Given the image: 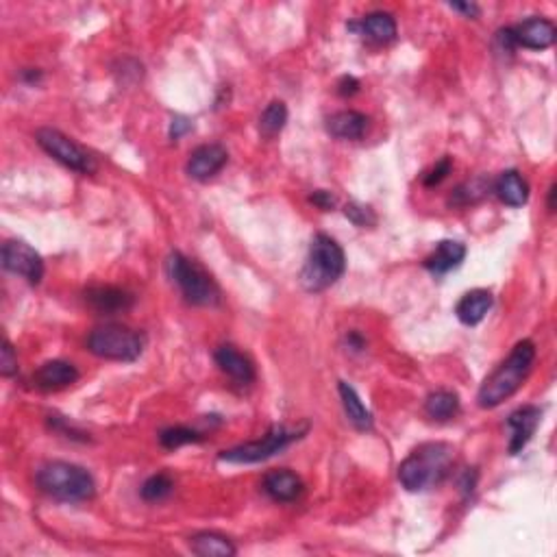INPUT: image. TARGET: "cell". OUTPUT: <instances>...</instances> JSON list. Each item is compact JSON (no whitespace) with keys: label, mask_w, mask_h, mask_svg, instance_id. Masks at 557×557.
Returning a JSON list of instances; mask_svg holds the SVG:
<instances>
[{"label":"cell","mask_w":557,"mask_h":557,"mask_svg":"<svg viewBox=\"0 0 557 557\" xmlns=\"http://www.w3.org/2000/svg\"><path fill=\"white\" fill-rule=\"evenodd\" d=\"M166 268L172 281L181 287V292H184L187 302H192V305L209 307L220 301L218 286L211 281V277L203 271V268L196 266V263L190 262L185 255H181V253H172V255L168 257Z\"/></svg>","instance_id":"cell-6"},{"label":"cell","mask_w":557,"mask_h":557,"mask_svg":"<svg viewBox=\"0 0 557 557\" xmlns=\"http://www.w3.org/2000/svg\"><path fill=\"white\" fill-rule=\"evenodd\" d=\"M494 192L510 208H522L530 199V185L518 170H506L494 181Z\"/></svg>","instance_id":"cell-19"},{"label":"cell","mask_w":557,"mask_h":557,"mask_svg":"<svg viewBox=\"0 0 557 557\" xmlns=\"http://www.w3.org/2000/svg\"><path fill=\"white\" fill-rule=\"evenodd\" d=\"M190 549L200 557H233L238 549L227 536L214 534V531H200L190 537Z\"/></svg>","instance_id":"cell-23"},{"label":"cell","mask_w":557,"mask_h":557,"mask_svg":"<svg viewBox=\"0 0 557 557\" xmlns=\"http://www.w3.org/2000/svg\"><path fill=\"white\" fill-rule=\"evenodd\" d=\"M216 364L220 366V371L227 373L233 381L238 383H251L255 379V368H253L251 359L247 355H242L233 347H220L214 355Z\"/></svg>","instance_id":"cell-18"},{"label":"cell","mask_w":557,"mask_h":557,"mask_svg":"<svg viewBox=\"0 0 557 557\" xmlns=\"http://www.w3.org/2000/svg\"><path fill=\"white\" fill-rule=\"evenodd\" d=\"M227 160V148L220 144H203L187 160V175L196 181H208L223 170Z\"/></svg>","instance_id":"cell-11"},{"label":"cell","mask_w":557,"mask_h":557,"mask_svg":"<svg viewBox=\"0 0 557 557\" xmlns=\"http://www.w3.org/2000/svg\"><path fill=\"white\" fill-rule=\"evenodd\" d=\"M263 490L271 498H275L278 503H290L296 501L302 492V482L296 473L292 470H272L263 477Z\"/></svg>","instance_id":"cell-13"},{"label":"cell","mask_w":557,"mask_h":557,"mask_svg":"<svg viewBox=\"0 0 557 557\" xmlns=\"http://www.w3.org/2000/svg\"><path fill=\"white\" fill-rule=\"evenodd\" d=\"M85 301L98 314H118V311H127L133 305V296L129 292L112 286L92 287V290L85 292Z\"/></svg>","instance_id":"cell-15"},{"label":"cell","mask_w":557,"mask_h":557,"mask_svg":"<svg viewBox=\"0 0 557 557\" xmlns=\"http://www.w3.org/2000/svg\"><path fill=\"white\" fill-rule=\"evenodd\" d=\"M35 139H37V144H40V146L48 153V155L52 157V160L64 163V166L70 168V170L83 172V175H92V172L96 170L94 157L90 155V153H85L79 144L72 142L68 136L57 131V129H51V127L40 129Z\"/></svg>","instance_id":"cell-8"},{"label":"cell","mask_w":557,"mask_h":557,"mask_svg":"<svg viewBox=\"0 0 557 557\" xmlns=\"http://www.w3.org/2000/svg\"><path fill=\"white\" fill-rule=\"evenodd\" d=\"M347 342H349V347H353V350H362L364 349V340H362V335L359 333H349V338H347Z\"/></svg>","instance_id":"cell-36"},{"label":"cell","mask_w":557,"mask_h":557,"mask_svg":"<svg viewBox=\"0 0 557 557\" xmlns=\"http://www.w3.org/2000/svg\"><path fill=\"white\" fill-rule=\"evenodd\" d=\"M449 7L455 9V12H462L464 16H468V18H477L479 16V7H477V4H473V3H451Z\"/></svg>","instance_id":"cell-35"},{"label":"cell","mask_w":557,"mask_h":557,"mask_svg":"<svg viewBox=\"0 0 557 557\" xmlns=\"http://www.w3.org/2000/svg\"><path fill=\"white\" fill-rule=\"evenodd\" d=\"M490 307H492V294L488 290H473L462 296V301L455 307V314H458L459 323L475 326L486 318Z\"/></svg>","instance_id":"cell-20"},{"label":"cell","mask_w":557,"mask_h":557,"mask_svg":"<svg viewBox=\"0 0 557 557\" xmlns=\"http://www.w3.org/2000/svg\"><path fill=\"white\" fill-rule=\"evenodd\" d=\"M466 257V247L462 242H455V239H442L435 247V251L425 259V268L431 275L440 277L451 272L453 268H458Z\"/></svg>","instance_id":"cell-16"},{"label":"cell","mask_w":557,"mask_h":557,"mask_svg":"<svg viewBox=\"0 0 557 557\" xmlns=\"http://www.w3.org/2000/svg\"><path fill=\"white\" fill-rule=\"evenodd\" d=\"M359 90V81L355 76H342L338 83V92L342 96H353Z\"/></svg>","instance_id":"cell-34"},{"label":"cell","mask_w":557,"mask_h":557,"mask_svg":"<svg viewBox=\"0 0 557 557\" xmlns=\"http://www.w3.org/2000/svg\"><path fill=\"white\" fill-rule=\"evenodd\" d=\"M425 410L434 420H449L459 412V398L455 392L438 390L427 396Z\"/></svg>","instance_id":"cell-24"},{"label":"cell","mask_w":557,"mask_h":557,"mask_svg":"<svg viewBox=\"0 0 557 557\" xmlns=\"http://www.w3.org/2000/svg\"><path fill=\"white\" fill-rule=\"evenodd\" d=\"M344 214H347V218L353 224H357V227L366 229V227H373V224H377V216H374V211L371 208H366V205L350 203L347 205V209H344Z\"/></svg>","instance_id":"cell-29"},{"label":"cell","mask_w":557,"mask_h":557,"mask_svg":"<svg viewBox=\"0 0 557 557\" xmlns=\"http://www.w3.org/2000/svg\"><path fill=\"white\" fill-rule=\"evenodd\" d=\"M350 31H357L359 35H366L374 44H388L396 37V22L390 13L374 12L368 13L359 24H349Z\"/></svg>","instance_id":"cell-17"},{"label":"cell","mask_w":557,"mask_h":557,"mask_svg":"<svg viewBox=\"0 0 557 557\" xmlns=\"http://www.w3.org/2000/svg\"><path fill=\"white\" fill-rule=\"evenodd\" d=\"M451 166H453V161H451V157H444V160H440L438 163H435V168L434 170H429L425 175V185L427 187H434V185H438V184H442V181L446 179V175H449L451 172Z\"/></svg>","instance_id":"cell-31"},{"label":"cell","mask_w":557,"mask_h":557,"mask_svg":"<svg viewBox=\"0 0 557 557\" xmlns=\"http://www.w3.org/2000/svg\"><path fill=\"white\" fill-rule=\"evenodd\" d=\"M79 379V371L72 366L70 362L64 359H52V362L42 364L40 371L35 373V386L42 390H61V388H68Z\"/></svg>","instance_id":"cell-14"},{"label":"cell","mask_w":557,"mask_h":557,"mask_svg":"<svg viewBox=\"0 0 557 557\" xmlns=\"http://www.w3.org/2000/svg\"><path fill=\"white\" fill-rule=\"evenodd\" d=\"M88 349L109 362H136L144 350V338L129 326L112 323L96 326L88 335Z\"/></svg>","instance_id":"cell-5"},{"label":"cell","mask_w":557,"mask_h":557,"mask_svg":"<svg viewBox=\"0 0 557 557\" xmlns=\"http://www.w3.org/2000/svg\"><path fill=\"white\" fill-rule=\"evenodd\" d=\"M310 200L311 203L316 205V208H320V209H331L335 205V196L331 194V192H326V190H316L314 194L310 196Z\"/></svg>","instance_id":"cell-33"},{"label":"cell","mask_w":557,"mask_h":557,"mask_svg":"<svg viewBox=\"0 0 557 557\" xmlns=\"http://www.w3.org/2000/svg\"><path fill=\"white\" fill-rule=\"evenodd\" d=\"M368 118L359 112H338L326 120V131L338 139H359L366 133Z\"/></svg>","instance_id":"cell-21"},{"label":"cell","mask_w":557,"mask_h":557,"mask_svg":"<svg viewBox=\"0 0 557 557\" xmlns=\"http://www.w3.org/2000/svg\"><path fill=\"white\" fill-rule=\"evenodd\" d=\"M347 268L342 247L329 235H314L310 244V255L301 271V286L307 292H323L333 286Z\"/></svg>","instance_id":"cell-4"},{"label":"cell","mask_w":557,"mask_h":557,"mask_svg":"<svg viewBox=\"0 0 557 557\" xmlns=\"http://www.w3.org/2000/svg\"><path fill=\"white\" fill-rule=\"evenodd\" d=\"M172 490H175V483H172V479L168 477L166 473H160V475H153L151 479H146L142 486V498L144 501H163L166 497H170Z\"/></svg>","instance_id":"cell-26"},{"label":"cell","mask_w":557,"mask_h":557,"mask_svg":"<svg viewBox=\"0 0 557 557\" xmlns=\"http://www.w3.org/2000/svg\"><path fill=\"white\" fill-rule=\"evenodd\" d=\"M555 194H557V187L553 184L549 190V211H555Z\"/></svg>","instance_id":"cell-37"},{"label":"cell","mask_w":557,"mask_h":557,"mask_svg":"<svg viewBox=\"0 0 557 557\" xmlns=\"http://www.w3.org/2000/svg\"><path fill=\"white\" fill-rule=\"evenodd\" d=\"M200 440H203V435L194 429H187V427H170V429H163L160 434L163 449H179V446L194 444Z\"/></svg>","instance_id":"cell-27"},{"label":"cell","mask_w":557,"mask_h":557,"mask_svg":"<svg viewBox=\"0 0 557 557\" xmlns=\"http://www.w3.org/2000/svg\"><path fill=\"white\" fill-rule=\"evenodd\" d=\"M340 398H342L344 412L350 425L357 431H371L373 429V414L368 412V407L364 405V401L355 392L353 386H349L347 381H340Z\"/></svg>","instance_id":"cell-22"},{"label":"cell","mask_w":557,"mask_h":557,"mask_svg":"<svg viewBox=\"0 0 557 557\" xmlns=\"http://www.w3.org/2000/svg\"><path fill=\"white\" fill-rule=\"evenodd\" d=\"M18 373V355L13 350L9 340H3V349H0V374L3 377H13Z\"/></svg>","instance_id":"cell-30"},{"label":"cell","mask_w":557,"mask_h":557,"mask_svg":"<svg viewBox=\"0 0 557 557\" xmlns=\"http://www.w3.org/2000/svg\"><path fill=\"white\" fill-rule=\"evenodd\" d=\"M35 483L48 497L64 503L88 501L94 497L96 483L92 475L70 462H48L35 473Z\"/></svg>","instance_id":"cell-3"},{"label":"cell","mask_w":557,"mask_h":557,"mask_svg":"<svg viewBox=\"0 0 557 557\" xmlns=\"http://www.w3.org/2000/svg\"><path fill=\"white\" fill-rule=\"evenodd\" d=\"M453 446L444 442H429L420 444L410 458L398 466V482L410 492H422L431 486H438L449 475L453 464Z\"/></svg>","instance_id":"cell-2"},{"label":"cell","mask_w":557,"mask_h":557,"mask_svg":"<svg viewBox=\"0 0 557 557\" xmlns=\"http://www.w3.org/2000/svg\"><path fill=\"white\" fill-rule=\"evenodd\" d=\"M0 262H3L4 271L24 277L31 286H37L44 277V262H42L40 253L20 239H9L3 244Z\"/></svg>","instance_id":"cell-9"},{"label":"cell","mask_w":557,"mask_h":557,"mask_svg":"<svg viewBox=\"0 0 557 557\" xmlns=\"http://www.w3.org/2000/svg\"><path fill=\"white\" fill-rule=\"evenodd\" d=\"M536 362V344L531 340H522L512 349L510 357L497 368L486 381L482 383L477 395V403L482 410H492L503 401L516 395L525 379L530 377Z\"/></svg>","instance_id":"cell-1"},{"label":"cell","mask_w":557,"mask_h":557,"mask_svg":"<svg viewBox=\"0 0 557 557\" xmlns=\"http://www.w3.org/2000/svg\"><path fill=\"white\" fill-rule=\"evenodd\" d=\"M514 44L531 48V51H545V48L553 46L555 42V24L546 18H530V20L516 24L510 28Z\"/></svg>","instance_id":"cell-10"},{"label":"cell","mask_w":557,"mask_h":557,"mask_svg":"<svg viewBox=\"0 0 557 557\" xmlns=\"http://www.w3.org/2000/svg\"><path fill=\"white\" fill-rule=\"evenodd\" d=\"M192 131V120L185 116H175L170 122V139L184 137L185 133Z\"/></svg>","instance_id":"cell-32"},{"label":"cell","mask_w":557,"mask_h":557,"mask_svg":"<svg viewBox=\"0 0 557 557\" xmlns=\"http://www.w3.org/2000/svg\"><path fill=\"white\" fill-rule=\"evenodd\" d=\"M287 122V107L283 100H272L263 114L259 116V133L263 137H275L277 133L283 131Z\"/></svg>","instance_id":"cell-25"},{"label":"cell","mask_w":557,"mask_h":557,"mask_svg":"<svg viewBox=\"0 0 557 557\" xmlns=\"http://www.w3.org/2000/svg\"><path fill=\"white\" fill-rule=\"evenodd\" d=\"M540 418H542L540 407H534V405L521 407V410H516L510 416L507 425H510V429H512V438H510L512 455L521 453V451L525 449L527 442L531 440V435L536 434L537 425H540Z\"/></svg>","instance_id":"cell-12"},{"label":"cell","mask_w":557,"mask_h":557,"mask_svg":"<svg viewBox=\"0 0 557 557\" xmlns=\"http://www.w3.org/2000/svg\"><path fill=\"white\" fill-rule=\"evenodd\" d=\"M483 194H486V185H483V179H477L473 181V184L459 185L458 190L453 192V196H451V205L475 203V200L482 199Z\"/></svg>","instance_id":"cell-28"},{"label":"cell","mask_w":557,"mask_h":557,"mask_svg":"<svg viewBox=\"0 0 557 557\" xmlns=\"http://www.w3.org/2000/svg\"><path fill=\"white\" fill-rule=\"evenodd\" d=\"M299 431H290L283 425H272L271 431L263 435L262 440L247 442V444L233 446V449L223 451L220 459L229 464H257L263 459H271L272 455L281 453L287 444H292L294 440H299Z\"/></svg>","instance_id":"cell-7"}]
</instances>
